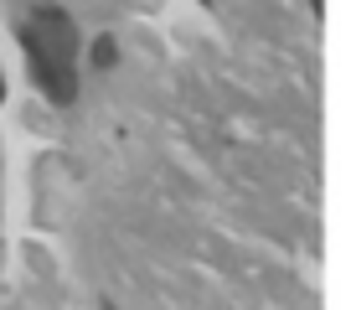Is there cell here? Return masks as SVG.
<instances>
[{"label":"cell","instance_id":"1","mask_svg":"<svg viewBox=\"0 0 351 310\" xmlns=\"http://www.w3.org/2000/svg\"><path fill=\"white\" fill-rule=\"evenodd\" d=\"M21 47H26V57H32V78L42 83V93L57 104V109H67V104L77 99V67L67 62V57H57L52 47H42L26 26H21Z\"/></svg>","mask_w":351,"mask_h":310},{"label":"cell","instance_id":"2","mask_svg":"<svg viewBox=\"0 0 351 310\" xmlns=\"http://www.w3.org/2000/svg\"><path fill=\"white\" fill-rule=\"evenodd\" d=\"M26 32H32L42 47H52L57 57H67V62H73V52H77V32H73V16H67L62 5H36L32 21H26Z\"/></svg>","mask_w":351,"mask_h":310},{"label":"cell","instance_id":"3","mask_svg":"<svg viewBox=\"0 0 351 310\" xmlns=\"http://www.w3.org/2000/svg\"><path fill=\"white\" fill-rule=\"evenodd\" d=\"M88 57H93V67H114L119 62V42H114V36H93Z\"/></svg>","mask_w":351,"mask_h":310},{"label":"cell","instance_id":"4","mask_svg":"<svg viewBox=\"0 0 351 310\" xmlns=\"http://www.w3.org/2000/svg\"><path fill=\"white\" fill-rule=\"evenodd\" d=\"M0 99H5V78H0Z\"/></svg>","mask_w":351,"mask_h":310}]
</instances>
